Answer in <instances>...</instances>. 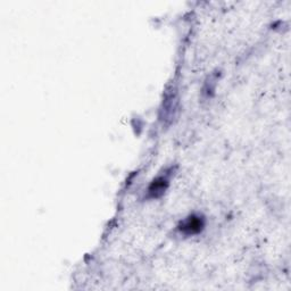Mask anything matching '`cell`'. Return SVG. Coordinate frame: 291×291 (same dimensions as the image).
Returning <instances> with one entry per match:
<instances>
[{"label":"cell","instance_id":"1","mask_svg":"<svg viewBox=\"0 0 291 291\" xmlns=\"http://www.w3.org/2000/svg\"><path fill=\"white\" fill-rule=\"evenodd\" d=\"M204 219H201L200 216L191 215L188 219L182 222L179 229L182 233L187 235H194L199 233L204 228Z\"/></svg>","mask_w":291,"mask_h":291},{"label":"cell","instance_id":"2","mask_svg":"<svg viewBox=\"0 0 291 291\" xmlns=\"http://www.w3.org/2000/svg\"><path fill=\"white\" fill-rule=\"evenodd\" d=\"M167 184H169V182H167L165 177H158V179H156L149 187L150 197H152V198H158V197H161L165 192Z\"/></svg>","mask_w":291,"mask_h":291}]
</instances>
